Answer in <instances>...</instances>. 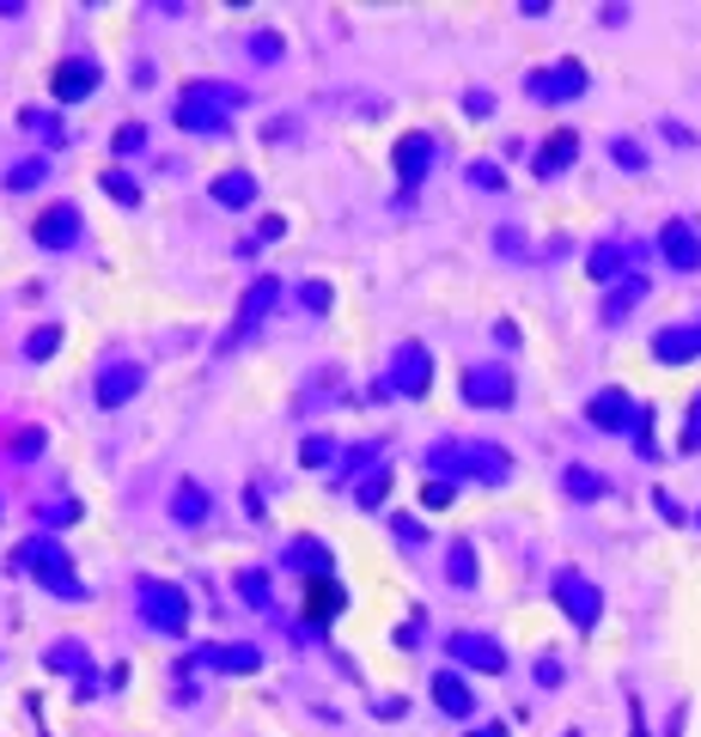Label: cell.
Listing matches in <instances>:
<instances>
[{"mask_svg": "<svg viewBox=\"0 0 701 737\" xmlns=\"http://www.w3.org/2000/svg\"><path fill=\"white\" fill-rule=\"evenodd\" d=\"M12 567H19V573H31L37 586H49L56 598H68V603H80V598H86V579H74V561H68V549H61L56 537H31V542H19Z\"/></svg>", "mask_w": 701, "mask_h": 737, "instance_id": "1", "label": "cell"}, {"mask_svg": "<svg viewBox=\"0 0 701 737\" xmlns=\"http://www.w3.org/2000/svg\"><path fill=\"white\" fill-rule=\"evenodd\" d=\"M427 475H470V482H506L513 475V458H506L500 445H458V439H446V445L427 451Z\"/></svg>", "mask_w": 701, "mask_h": 737, "instance_id": "2", "label": "cell"}, {"mask_svg": "<svg viewBox=\"0 0 701 737\" xmlns=\"http://www.w3.org/2000/svg\"><path fill=\"white\" fill-rule=\"evenodd\" d=\"M232 110H238V92H232V86L196 80V86H184V98H177L172 116H177V128H184V135H220Z\"/></svg>", "mask_w": 701, "mask_h": 737, "instance_id": "3", "label": "cell"}, {"mask_svg": "<svg viewBox=\"0 0 701 737\" xmlns=\"http://www.w3.org/2000/svg\"><path fill=\"white\" fill-rule=\"evenodd\" d=\"M135 603H140V622L159 628V633H184L189 628V591L172 586V579L140 573L135 579Z\"/></svg>", "mask_w": 701, "mask_h": 737, "instance_id": "4", "label": "cell"}, {"mask_svg": "<svg viewBox=\"0 0 701 737\" xmlns=\"http://www.w3.org/2000/svg\"><path fill=\"white\" fill-rule=\"evenodd\" d=\"M275 299H281V281H275V275H256L251 287H244V299H238V317H232V330L220 335V354H232V347H238L244 335H251L256 323L269 317V305H275Z\"/></svg>", "mask_w": 701, "mask_h": 737, "instance_id": "5", "label": "cell"}, {"mask_svg": "<svg viewBox=\"0 0 701 737\" xmlns=\"http://www.w3.org/2000/svg\"><path fill=\"white\" fill-rule=\"evenodd\" d=\"M525 86H530V98H537V105H567V98L586 92V68L567 56V61H555V68H537Z\"/></svg>", "mask_w": 701, "mask_h": 737, "instance_id": "6", "label": "cell"}, {"mask_svg": "<svg viewBox=\"0 0 701 737\" xmlns=\"http://www.w3.org/2000/svg\"><path fill=\"white\" fill-rule=\"evenodd\" d=\"M391 391L397 396H427V384H434V354H427L421 342H402L397 354H391Z\"/></svg>", "mask_w": 701, "mask_h": 737, "instance_id": "7", "label": "cell"}, {"mask_svg": "<svg viewBox=\"0 0 701 737\" xmlns=\"http://www.w3.org/2000/svg\"><path fill=\"white\" fill-rule=\"evenodd\" d=\"M464 403L470 409H506L513 403V372L506 366H470L464 372Z\"/></svg>", "mask_w": 701, "mask_h": 737, "instance_id": "8", "label": "cell"}, {"mask_svg": "<svg viewBox=\"0 0 701 737\" xmlns=\"http://www.w3.org/2000/svg\"><path fill=\"white\" fill-rule=\"evenodd\" d=\"M49 92H56V105H80V98H93L98 92V61H86V56L56 61V73H49Z\"/></svg>", "mask_w": 701, "mask_h": 737, "instance_id": "9", "label": "cell"}, {"mask_svg": "<svg viewBox=\"0 0 701 737\" xmlns=\"http://www.w3.org/2000/svg\"><path fill=\"white\" fill-rule=\"evenodd\" d=\"M555 603H562V610L574 616L580 628H592V622L604 616L598 586H592V579H580V573H555Z\"/></svg>", "mask_w": 701, "mask_h": 737, "instance_id": "10", "label": "cell"}, {"mask_svg": "<svg viewBox=\"0 0 701 737\" xmlns=\"http://www.w3.org/2000/svg\"><path fill=\"white\" fill-rule=\"evenodd\" d=\"M31 238L43 244V250H68V244L80 238V208H74V202L43 208V214H37V226H31Z\"/></svg>", "mask_w": 701, "mask_h": 737, "instance_id": "11", "label": "cell"}, {"mask_svg": "<svg viewBox=\"0 0 701 737\" xmlns=\"http://www.w3.org/2000/svg\"><path fill=\"white\" fill-rule=\"evenodd\" d=\"M140 379H147V372L135 366V360H110V366L98 372V384H93V396H98V409H123L128 396L140 391Z\"/></svg>", "mask_w": 701, "mask_h": 737, "instance_id": "12", "label": "cell"}, {"mask_svg": "<svg viewBox=\"0 0 701 737\" xmlns=\"http://www.w3.org/2000/svg\"><path fill=\"white\" fill-rule=\"evenodd\" d=\"M391 165H397L402 189L427 184V171H434V140H427V135H402V140H397V153H391Z\"/></svg>", "mask_w": 701, "mask_h": 737, "instance_id": "13", "label": "cell"}, {"mask_svg": "<svg viewBox=\"0 0 701 737\" xmlns=\"http://www.w3.org/2000/svg\"><path fill=\"white\" fill-rule=\"evenodd\" d=\"M451 658L458 665H476V670H506V652H500V640H488V633H470V628H458L451 633Z\"/></svg>", "mask_w": 701, "mask_h": 737, "instance_id": "14", "label": "cell"}, {"mask_svg": "<svg viewBox=\"0 0 701 737\" xmlns=\"http://www.w3.org/2000/svg\"><path fill=\"white\" fill-rule=\"evenodd\" d=\"M586 421H592V426H604V433H622V426L641 421V409H634V396H629V391H598V396L586 403Z\"/></svg>", "mask_w": 701, "mask_h": 737, "instance_id": "15", "label": "cell"}, {"mask_svg": "<svg viewBox=\"0 0 701 737\" xmlns=\"http://www.w3.org/2000/svg\"><path fill=\"white\" fill-rule=\"evenodd\" d=\"M659 250H665L671 268H701V226H690V219H671V226L659 232Z\"/></svg>", "mask_w": 701, "mask_h": 737, "instance_id": "16", "label": "cell"}, {"mask_svg": "<svg viewBox=\"0 0 701 737\" xmlns=\"http://www.w3.org/2000/svg\"><path fill=\"white\" fill-rule=\"evenodd\" d=\"M342 603H348V591L335 586L330 573H318V579H311V591H305V622L311 628H330L335 616H342Z\"/></svg>", "mask_w": 701, "mask_h": 737, "instance_id": "17", "label": "cell"}, {"mask_svg": "<svg viewBox=\"0 0 701 737\" xmlns=\"http://www.w3.org/2000/svg\"><path fill=\"white\" fill-rule=\"evenodd\" d=\"M653 354L665 360V366L701 360V323H678V330H659V335H653Z\"/></svg>", "mask_w": 701, "mask_h": 737, "instance_id": "18", "label": "cell"}, {"mask_svg": "<svg viewBox=\"0 0 701 737\" xmlns=\"http://www.w3.org/2000/svg\"><path fill=\"white\" fill-rule=\"evenodd\" d=\"M580 159V135H574V128H555V135L549 140H543V147H537V159H530V171H537V177H555V171H567V165H574Z\"/></svg>", "mask_w": 701, "mask_h": 737, "instance_id": "19", "label": "cell"}, {"mask_svg": "<svg viewBox=\"0 0 701 737\" xmlns=\"http://www.w3.org/2000/svg\"><path fill=\"white\" fill-rule=\"evenodd\" d=\"M434 701L446 707L451 719H470L476 714V695H470V682H464L458 670H439V677H434Z\"/></svg>", "mask_w": 701, "mask_h": 737, "instance_id": "20", "label": "cell"}, {"mask_svg": "<svg viewBox=\"0 0 701 737\" xmlns=\"http://www.w3.org/2000/svg\"><path fill=\"white\" fill-rule=\"evenodd\" d=\"M629 263H634V244H622V238H604L598 250L586 256V275H592V281H616Z\"/></svg>", "mask_w": 701, "mask_h": 737, "instance_id": "21", "label": "cell"}, {"mask_svg": "<svg viewBox=\"0 0 701 737\" xmlns=\"http://www.w3.org/2000/svg\"><path fill=\"white\" fill-rule=\"evenodd\" d=\"M202 665H220V670H232V677H244V670H256L263 665V652L256 646H202Z\"/></svg>", "mask_w": 701, "mask_h": 737, "instance_id": "22", "label": "cell"}, {"mask_svg": "<svg viewBox=\"0 0 701 737\" xmlns=\"http://www.w3.org/2000/svg\"><path fill=\"white\" fill-rule=\"evenodd\" d=\"M214 202H220V208H251V202H256V177L251 171H220L214 177Z\"/></svg>", "mask_w": 701, "mask_h": 737, "instance_id": "23", "label": "cell"}, {"mask_svg": "<svg viewBox=\"0 0 701 737\" xmlns=\"http://www.w3.org/2000/svg\"><path fill=\"white\" fill-rule=\"evenodd\" d=\"M641 299H646V275H629L622 287H610V299H604V323H622Z\"/></svg>", "mask_w": 701, "mask_h": 737, "instance_id": "24", "label": "cell"}, {"mask_svg": "<svg viewBox=\"0 0 701 737\" xmlns=\"http://www.w3.org/2000/svg\"><path fill=\"white\" fill-rule=\"evenodd\" d=\"M446 579H451L458 591H470V586H476V549H470V542H451V554H446Z\"/></svg>", "mask_w": 701, "mask_h": 737, "instance_id": "25", "label": "cell"}, {"mask_svg": "<svg viewBox=\"0 0 701 737\" xmlns=\"http://www.w3.org/2000/svg\"><path fill=\"white\" fill-rule=\"evenodd\" d=\"M172 512H177L184 524H202V519H207V494H202L196 482H177V494H172Z\"/></svg>", "mask_w": 701, "mask_h": 737, "instance_id": "26", "label": "cell"}, {"mask_svg": "<svg viewBox=\"0 0 701 737\" xmlns=\"http://www.w3.org/2000/svg\"><path fill=\"white\" fill-rule=\"evenodd\" d=\"M567 494H574V500H598L604 494V475L586 470V463H574V470H567Z\"/></svg>", "mask_w": 701, "mask_h": 737, "instance_id": "27", "label": "cell"}, {"mask_svg": "<svg viewBox=\"0 0 701 737\" xmlns=\"http://www.w3.org/2000/svg\"><path fill=\"white\" fill-rule=\"evenodd\" d=\"M288 561H293V567H318V573H330V549H323V542H311V537L293 542Z\"/></svg>", "mask_w": 701, "mask_h": 737, "instance_id": "28", "label": "cell"}, {"mask_svg": "<svg viewBox=\"0 0 701 737\" xmlns=\"http://www.w3.org/2000/svg\"><path fill=\"white\" fill-rule=\"evenodd\" d=\"M43 177H49V159H19L7 171V189H31V184H43Z\"/></svg>", "mask_w": 701, "mask_h": 737, "instance_id": "29", "label": "cell"}, {"mask_svg": "<svg viewBox=\"0 0 701 737\" xmlns=\"http://www.w3.org/2000/svg\"><path fill=\"white\" fill-rule=\"evenodd\" d=\"M49 665L56 670H86V652L74 640H61V646H49Z\"/></svg>", "mask_w": 701, "mask_h": 737, "instance_id": "30", "label": "cell"}, {"mask_svg": "<svg viewBox=\"0 0 701 737\" xmlns=\"http://www.w3.org/2000/svg\"><path fill=\"white\" fill-rule=\"evenodd\" d=\"M104 189H110V202H123V208H135V202H140V189L128 184L123 171H104Z\"/></svg>", "mask_w": 701, "mask_h": 737, "instance_id": "31", "label": "cell"}, {"mask_svg": "<svg viewBox=\"0 0 701 737\" xmlns=\"http://www.w3.org/2000/svg\"><path fill=\"white\" fill-rule=\"evenodd\" d=\"M238 591H244V603L269 610V579H263V573H238Z\"/></svg>", "mask_w": 701, "mask_h": 737, "instance_id": "32", "label": "cell"}, {"mask_svg": "<svg viewBox=\"0 0 701 737\" xmlns=\"http://www.w3.org/2000/svg\"><path fill=\"white\" fill-rule=\"evenodd\" d=\"M384 494H391V475H384V470H379V475H367V482H360V507H367V512L379 507Z\"/></svg>", "mask_w": 701, "mask_h": 737, "instance_id": "33", "label": "cell"}, {"mask_svg": "<svg viewBox=\"0 0 701 737\" xmlns=\"http://www.w3.org/2000/svg\"><path fill=\"white\" fill-rule=\"evenodd\" d=\"M56 347H61V330H37L31 342H25V354H31V360H49Z\"/></svg>", "mask_w": 701, "mask_h": 737, "instance_id": "34", "label": "cell"}, {"mask_svg": "<svg viewBox=\"0 0 701 737\" xmlns=\"http://www.w3.org/2000/svg\"><path fill=\"white\" fill-rule=\"evenodd\" d=\"M470 184H476V189H506V177H500V165L483 159V165H470Z\"/></svg>", "mask_w": 701, "mask_h": 737, "instance_id": "35", "label": "cell"}, {"mask_svg": "<svg viewBox=\"0 0 701 737\" xmlns=\"http://www.w3.org/2000/svg\"><path fill=\"white\" fill-rule=\"evenodd\" d=\"M367 463H379V445H354V451H348V463H342V475H360Z\"/></svg>", "mask_w": 701, "mask_h": 737, "instance_id": "36", "label": "cell"}, {"mask_svg": "<svg viewBox=\"0 0 701 737\" xmlns=\"http://www.w3.org/2000/svg\"><path fill=\"white\" fill-rule=\"evenodd\" d=\"M300 299L311 305V312H330V287H323V281H305V287H300Z\"/></svg>", "mask_w": 701, "mask_h": 737, "instance_id": "37", "label": "cell"}, {"mask_svg": "<svg viewBox=\"0 0 701 737\" xmlns=\"http://www.w3.org/2000/svg\"><path fill=\"white\" fill-rule=\"evenodd\" d=\"M683 451H701V396H695L690 421H683Z\"/></svg>", "mask_w": 701, "mask_h": 737, "instance_id": "38", "label": "cell"}, {"mask_svg": "<svg viewBox=\"0 0 701 737\" xmlns=\"http://www.w3.org/2000/svg\"><path fill=\"white\" fill-rule=\"evenodd\" d=\"M281 232H288V226H281V219H263V226H256V232H251V250H256V244H275V238H281Z\"/></svg>", "mask_w": 701, "mask_h": 737, "instance_id": "39", "label": "cell"}, {"mask_svg": "<svg viewBox=\"0 0 701 737\" xmlns=\"http://www.w3.org/2000/svg\"><path fill=\"white\" fill-rule=\"evenodd\" d=\"M140 140H147L140 128H116V153H140Z\"/></svg>", "mask_w": 701, "mask_h": 737, "instance_id": "40", "label": "cell"}, {"mask_svg": "<svg viewBox=\"0 0 701 737\" xmlns=\"http://www.w3.org/2000/svg\"><path fill=\"white\" fill-rule=\"evenodd\" d=\"M300 458H305V463H330V439H305Z\"/></svg>", "mask_w": 701, "mask_h": 737, "instance_id": "41", "label": "cell"}, {"mask_svg": "<svg viewBox=\"0 0 701 737\" xmlns=\"http://www.w3.org/2000/svg\"><path fill=\"white\" fill-rule=\"evenodd\" d=\"M427 507H451V482H427Z\"/></svg>", "mask_w": 701, "mask_h": 737, "instance_id": "42", "label": "cell"}, {"mask_svg": "<svg viewBox=\"0 0 701 737\" xmlns=\"http://www.w3.org/2000/svg\"><path fill=\"white\" fill-rule=\"evenodd\" d=\"M610 153H616V165H634V171H641V147H629V140H616V147H610Z\"/></svg>", "mask_w": 701, "mask_h": 737, "instance_id": "43", "label": "cell"}, {"mask_svg": "<svg viewBox=\"0 0 701 737\" xmlns=\"http://www.w3.org/2000/svg\"><path fill=\"white\" fill-rule=\"evenodd\" d=\"M537 682H543V689H555V682H562V665H555V658H543V665H537Z\"/></svg>", "mask_w": 701, "mask_h": 737, "instance_id": "44", "label": "cell"}, {"mask_svg": "<svg viewBox=\"0 0 701 737\" xmlns=\"http://www.w3.org/2000/svg\"><path fill=\"white\" fill-rule=\"evenodd\" d=\"M251 49H256V56H263V61H275V56H281V43H275V37H269V31H256V43H251Z\"/></svg>", "mask_w": 701, "mask_h": 737, "instance_id": "45", "label": "cell"}, {"mask_svg": "<svg viewBox=\"0 0 701 737\" xmlns=\"http://www.w3.org/2000/svg\"><path fill=\"white\" fill-rule=\"evenodd\" d=\"M464 110H470V116H488V110H495V98H488V92H470V98H464Z\"/></svg>", "mask_w": 701, "mask_h": 737, "instance_id": "46", "label": "cell"}, {"mask_svg": "<svg viewBox=\"0 0 701 737\" xmlns=\"http://www.w3.org/2000/svg\"><path fill=\"white\" fill-rule=\"evenodd\" d=\"M470 737H506V731H500V726H488V731H470Z\"/></svg>", "mask_w": 701, "mask_h": 737, "instance_id": "47", "label": "cell"}, {"mask_svg": "<svg viewBox=\"0 0 701 737\" xmlns=\"http://www.w3.org/2000/svg\"><path fill=\"white\" fill-rule=\"evenodd\" d=\"M37 737H43V731H37Z\"/></svg>", "mask_w": 701, "mask_h": 737, "instance_id": "48", "label": "cell"}]
</instances>
